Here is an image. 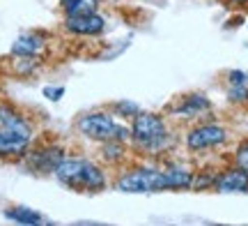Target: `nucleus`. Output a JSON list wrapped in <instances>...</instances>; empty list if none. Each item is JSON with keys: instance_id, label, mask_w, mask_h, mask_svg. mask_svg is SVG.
<instances>
[{"instance_id": "1", "label": "nucleus", "mask_w": 248, "mask_h": 226, "mask_svg": "<svg viewBox=\"0 0 248 226\" xmlns=\"http://www.w3.org/2000/svg\"><path fill=\"white\" fill-rule=\"evenodd\" d=\"M35 143L30 118L12 104L0 102V162H18Z\"/></svg>"}, {"instance_id": "2", "label": "nucleus", "mask_w": 248, "mask_h": 226, "mask_svg": "<svg viewBox=\"0 0 248 226\" xmlns=\"http://www.w3.org/2000/svg\"><path fill=\"white\" fill-rule=\"evenodd\" d=\"M129 129H131L129 143L133 145V150L138 155L159 157L172 143V136H170V129L166 125V120L161 116H156V113H150V111H140L131 120Z\"/></svg>"}, {"instance_id": "3", "label": "nucleus", "mask_w": 248, "mask_h": 226, "mask_svg": "<svg viewBox=\"0 0 248 226\" xmlns=\"http://www.w3.org/2000/svg\"><path fill=\"white\" fill-rule=\"evenodd\" d=\"M58 182L76 191H101L108 187L106 171L88 157H71L67 155L53 173Z\"/></svg>"}, {"instance_id": "4", "label": "nucleus", "mask_w": 248, "mask_h": 226, "mask_svg": "<svg viewBox=\"0 0 248 226\" xmlns=\"http://www.w3.org/2000/svg\"><path fill=\"white\" fill-rule=\"evenodd\" d=\"M78 132L88 136L97 143H108V141H120V143H129L131 139V129L117 122V118L108 111H92L78 118Z\"/></svg>"}, {"instance_id": "5", "label": "nucleus", "mask_w": 248, "mask_h": 226, "mask_svg": "<svg viewBox=\"0 0 248 226\" xmlns=\"http://www.w3.org/2000/svg\"><path fill=\"white\" fill-rule=\"evenodd\" d=\"M115 187L120 191H126V194H138V191L147 194V191L168 190L163 166H150V164H138V166L122 171L117 175Z\"/></svg>"}, {"instance_id": "6", "label": "nucleus", "mask_w": 248, "mask_h": 226, "mask_svg": "<svg viewBox=\"0 0 248 226\" xmlns=\"http://www.w3.org/2000/svg\"><path fill=\"white\" fill-rule=\"evenodd\" d=\"M67 157L64 148L58 143H42V145H35L26 153V157L21 162L26 164L28 171L32 173H39V175H46V173H55L58 164Z\"/></svg>"}, {"instance_id": "7", "label": "nucleus", "mask_w": 248, "mask_h": 226, "mask_svg": "<svg viewBox=\"0 0 248 226\" xmlns=\"http://www.w3.org/2000/svg\"><path fill=\"white\" fill-rule=\"evenodd\" d=\"M228 141V129L216 122H202L188 129L184 143L191 153H204V150H214Z\"/></svg>"}, {"instance_id": "8", "label": "nucleus", "mask_w": 248, "mask_h": 226, "mask_svg": "<svg viewBox=\"0 0 248 226\" xmlns=\"http://www.w3.org/2000/svg\"><path fill=\"white\" fill-rule=\"evenodd\" d=\"M64 30L74 37H97L106 30V18L99 12L92 14H76L64 18Z\"/></svg>"}, {"instance_id": "9", "label": "nucleus", "mask_w": 248, "mask_h": 226, "mask_svg": "<svg viewBox=\"0 0 248 226\" xmlns=\"http://www.w3.org/2000/svg\"><path fill=\"white\" fill-rule=\"evenodd\" d=\"M214 190L221 191V194H241V191H248V173L237 169L232 164L230 169L218 173Z\"/></svg>"}, {"instance_id": "10", "label": "nucleus", "mask_w": 248, "mask_h": 226, "mask_svg": "<svg viewBox=\"0 0 248 226\" xmlns=\"http://www.w3.org/2000/svg\"><path fill=\"white\" fill-rule=\"evenodd\" d=\"M212 109V102L207 100L200 92H191V95H184L182 100L172 106V113L179 118H200L202 113Z\"/></svg>"}, {"instance_id": "11", "label": "nucleus", "mask_w": 248, "mask_h": 226, "mask_svg": "<svg viewBox=\"0 0 248 226\" xmlns=\"http://www.w3.org/2000/svg\"><path fill=\"white\" fill-rule=\"evenodd\" d=\"M163 173H166V185H168V190H188V187L193 185L195 173L191 171L186 164L170 162L163 166Z\"/></svg>"}, {"instance_id": "12", "label": "nucleus", "mask_w": 248, "mask_h": 226, "mask_svg": "<svg viewBox=\"0 0 248 226\" xmlns=\"http://www.w3.org/2000/svg\"><path fill=\"white\" fill-rule=\"evenodd\" d=\"M46 49V37L39 33H23L16 37V42L12 46V55H30L37 58Z\"/></svg>"}, {"instance_id": "13", "label": "nucleus", "mask_w": 248, "mask_h": 226, "mask_svg": "<svg viewBox=\"0 0 248 226\" xmlns=\"http://www.w3.org/2000/svg\"><path fill=\"white\" fill-rule=\"evenodd\" d=\"M225 88H228V100L232 104H248V72H234L228 74L225 79Z\"/></svg>"}, {"instance_id": "14", "label": "nucleus", "mask_w": 248, "mask_h": 226, "mask_svg": "<svg viewBox=\"0 0 248 226\" xmlns=\"http://www.w3.org/2000/svg\"><path fill=\"white\" fill-rule=\"evenodd\" d=\"M62 9L67 17L76 14H92L99 9V0H62Z\"/></svg>"}, {"instance_id": "15", "label": "nucleus", "mask_w": 248, "mask_h": 226, "mask_svg": "<svg viewBox=\"0 0 248 226\" xmlns=\"http://www.w3.org/2000/svg\"><path fill=\"white\" fill-rule=\"evenodd\" d=\"M9 219H14L18 224H42L44 219L37 210H30V208H23V206H14V208H7L5 212Z\"/></svg>"}, {"instance_id": "16", "label": "nucleus", "mask_w": 248, "mask_h": 226, "mask_svg": "<svg viewBox=\"0 0 248 226\" xmlns=\"http://www.w3.org/2000/svg\"><path fill=\"white\" fill-rule=\"evenodd\" d=\"M37 67H39V60H37V58H30V55H14L12 72L18 74V76H28V74L37 72Z\"/></svg>"}, {"instance_id": "17", "label": "nucleus", "mask_w": 248, "mask_h": 226, "mask_svg": "<svg viewBox=\"0 0 248 226\" xmlns=\"http://www.w3.org/2000/svg\"><path fill=\"white\" fill-rule=\"evenodd\" d=\"M221 171H214V169H204V171H198L193 175V190H209L216 185V178H218Z\"/></svg>"}, {"instance_id": "18", "label": "nucleus", "mask_w": 248, "mask_h": 226, "mask_svg": "<svg viewBox=\"0 0 248 226\" xmlns=\"http://www.w3.org/2000/svg\"><path fill=\"white\" fill-rule=\"evenodd\" d=\"M232 164L241 169V171L248 173V139H244L237 148H234V157H232Z\"/></svg>"}, {"instance_id": "19", "label": "nucleus", "mask_w": 248, "mask_h": 226, "mask_svg": "<svg viewBox=\"0 0 248 226\" xmlns=\"http://www.w3.org/2000/svg\"><path fill=\"white\" fill-rule=\"evenodd\" d=\"M113 113L120 118H124V120H133V118L140 113V109L133 104V102H117L115 106H113Z\"/></svg>"}, {"instance_id": "20", "label": "nucleus", "mask_w": 248, "mask_h": 226, "mask_svg": "<svg viewBox=\"0 0 248 226\" xmlns=\"http://www.w3.org/2000/svg\"><path fill=\"white\" fill-rule=\"evenodd\" d=\"M44 95H46V97H51V100H58V97L62 95V88H58V90H51V88H46Z\"/></svg>"}, {"instance_id": "21", "label": "nucleus", "mask_w": 248, "mask_h": 226, "mask_svg": "<svg viewBox=\"0 0 248 226\" xmlns=\"http://www.w3.org/2000/svg\"><path fill=\"white\" fill-rule=\"evenodd\" d=\"M228 5H232V7H248V0H228Z\"/></svg>"}]
</instances>
